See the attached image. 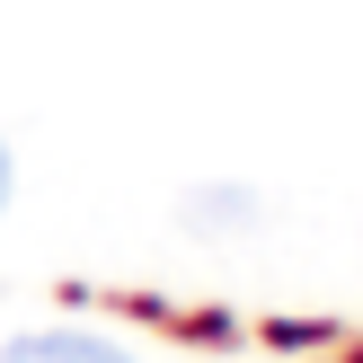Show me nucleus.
I'll list each match as a JSON object with an SVG mask.
<instances>
[{
	"label": "nucleus",
	"instance_id": "obj_1",
	"mask_svg": "<svg viewBox=\"0 0 363 363\" xmlns=\"http://www.w3.org/2000/svg\"><path fill=\"white\" fill-rule=\"evenodd\" d=\"M0 363H142V354L98 337V328H27V337L0 346Z\"/></svg>",
	"mask_w": 363,
	"mask_h": 363
},
{
	"label": "nucleus",
	"instance_id": "obj_2",
	"mask_svg": "<svg viewBox=\"0 0 363 363\" xmlns=\"http://www.w3.org/2000/svg\"><path fill=\"white\" fill-rule=\"evenodd\" d=\"M248 222H257V195H248V186H204V195H186V230H204V240L248 230Z\"/></svg>",
	"mask_w": 363,
	"mask_h": 363
},
{
	"label": "nucleus",
	"instance_id": "obj_3",
	"mask_svg": "<svg viewBox=\"0 0 363 363\" xmlns=\"http://www.w3.org/2000/svg\"><path fill=\"white\" fill-rule=\"evenodd\" d=\"M9 195H18V160H9V142H0V213H9Z\"/></svg>",
	"mask_w": 363,
	"mask_h": 363
}]
</instances>
